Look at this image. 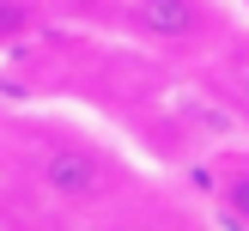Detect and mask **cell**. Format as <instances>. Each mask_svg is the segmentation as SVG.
<instances>
[{
    "label": "cell",
    "mask_w": 249,
    "mask_h": 231,
    "mask_svg": "<svg viewBox=\"0 0 249 231\" xmlns=\"http://www.w3.org/2000/svg\"><path fill=\"white\" fill-rule=\"evenodd\" d=\"M36 189L55 207H104L109 195L122 189V170L109 164L97 146L61 134V140H49L43 152H36Z\"/></svg>",
    "instance_id": "6da1fadb"
},
{
    "label": "cell",
    "mask_w": 249,
    "mask_h": 231,
    "mask_svg": "<svg viewBox=\"0 0 249 231\" xmlns=\"http://www.w3.org/2000/svg\"><path fill=\"white\" fill-rule=\"evenodd\" d=\"M122 31L152 49H201L219 31V12L207 0H122L116 6Z\"/></svg>",
    "instance_id": "7a4b0ae2"
},
{
    "label": "cell",
    "mask_w": 249,
    "mask_h": 231,
    "mask_svg": "<svg viewBox=\"0 0 249 231\" xmlns=\"http://www.w3.org/2000/svg\"><path fill=\"white\" fill-rule=\"evenodd\" d=\"M219 219L225 225H249V170H231L219 189Z\"/></svg>",
    "instance_id": "3957f363"
},
{
    "label": "cell",
    "mask_w": 249,
    "mask_h": 231,
    "mask_svg": "<svg viewBox=\"0 0 249 231\" xmlns=\"http://www.w3.org/2000/svg\"><path fill=\"white\" fill-rule=\"evenodd\" d=\"M225 97H231V104H237L243 116H249V43L225 55Z\"/></svg>",
    "instance_id": "277c9868"
},
{
    "label": "cell",
    "mask_w": 249,
    "mask_h": 231,
    "mask_svg": "<svg viewBox=\"0 0 249 231\" xmlns=\"http://www.w3.org/2000/svg\"><path fill=\"white\" fill-rule=\"evenodd\" d=\"M31 31V0H0V43Z\"/></svg>",
    "instance_id": "5b68a950"
},
{
    "label": "cell",
    "mask_w": 249,
    "mask_h": 231,
    "mask_svg": "<svg viewBox=\"0 0 249 231\" xmlns=\"http://www.w3.org/2000/svg\"><path fill=\"white\" fill-rule=\"evenodd\" d=\"M116 6H122V0H61V12H67V18H116Z\"/></svg>",
    "instance_id": "8992f818"
}]
</instances>
